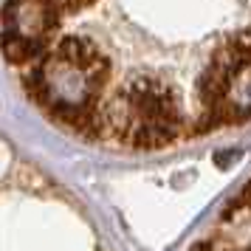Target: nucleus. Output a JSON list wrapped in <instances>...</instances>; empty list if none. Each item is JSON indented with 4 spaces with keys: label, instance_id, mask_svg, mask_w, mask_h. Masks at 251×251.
<instances>
[{
    "label": "nucleus",
    "instance_id": "nucleus-1",
    "mask_svg": "<svg viewBox=\"0 0 251 251\" xmlns=\"http://www.w3.org/2000/svg\"><path fill=\"white\" fill-rule=\"evenodd\" d=\"M51 3H54L59 9V14H62V12H74V9H79V6H88L93 0H51Z\"/></svg>",
    "mask_w": 251,
    "mask_h": 251
}]
</instances>
